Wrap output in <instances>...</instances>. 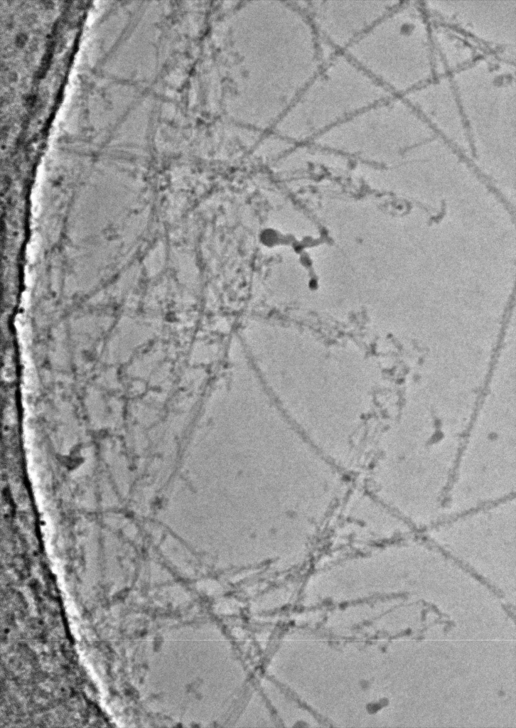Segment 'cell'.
Masks as SVG:
<instances>
[{
    "label": "cell",
    "mask_w": 516,
    "mask_h": 728,
    "mask_svg": "<svg viewBox=\"0 0 516 728\" xmlns=\"http://www.w3.org/2000/svg\"><path fill=\"white\" fill-rule=\"evenodd\" d=\"M249 41L247 80L249 122L274 125L316 73L324 57L321 43L297 1L257 9ZM247 54V55H248Z\"/></svg>",
    "instance_id": "obj_1"
},
{
    "label": "cell",
    "mask_w": 516,
    "mask_h": 728,
    "mask_svg": "<svg viewBox=\"0 0 516 728\" xmlns=\"http://www.w3.org/2000/svg\"><path fill=\"white\" fill-rule=\"evenodd\" d=\"M320 41L345 52L391 7L385 2L350 1H297Z\"/></svg>",
    "instance_id": "obj_3"
},
{
    "label": "cell",
    "mask_w": 516,
    "mask_h": 728,
    "mask_svg": "<svg viewBox=\"0 0 516 728\" xmlns=\"http://www.w3.org/2000/svg\"><path fill=\"white\" fill-rule=\"evenodd\" d=\"M388 91L347 54L325 60L274 125L292 143H311L365 108L389 97Z\"/></svg>",
    "instance_id": "obj_2"
}]
</instances>
